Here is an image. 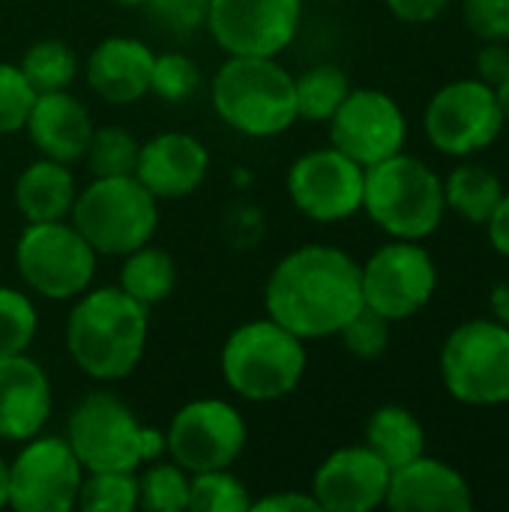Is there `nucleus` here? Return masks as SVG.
<instances>
[{
	"instance_id": "obj_1",
	"label": "nucleus",
	"mask_w": 509,
	"mask_h": 512,
	"mask_svg": "<svg viewBox=\"0 0 509 512\" xmlns=\"http://www.w3.org/2000/svg\"><path fill=\"white\" fill-rule=\"evenodd\" d=\"M264 306L267 318L303 342L336 336L366 306L360 264L330 243L297 246L273 267Z\"/></svg>"
},
{
	"instance_id": "obj_2",
	"label": "nucleus",
	"mask_w": 509,
	"mask_h": 512,
	"mask_svg": "<svg viewBox=\"0 0 509 512\" xmlns=\"http://www.w3.org/2000/svg\"><path fill=\"white\" fill-rule=\"evenodd\" d=\"M147 306L120 285L78 294L66 321V351L93 381L129 378L147 351Z\"/></svg>"
},
{
	"instance_id": "obj_3",
	"label": "nucleus",
	"mask_w": 509,
	"mask_h": 512,
	"mask_svg": "<svg viewBox=\"0 0 509 512\" xmlns=\"http://www.w3.org/2000/svg\"><path fill=\"white\" fill-rule=\"evenodd\" d=\"M366 216L393 240H429L447 216L444 177L411 153H396L366 168Z\"/></svg>"
},
{
	"instance_id": "obj_4",
	"label": "nucleus",
	"mask_w": 509,
	"mask_h": 512,
	"mask_svg": "<svg viewBox=\"0 0 509 512\" xmlns=\"http://www.w3.org/2000/svg\"><path fill=\"white\" fill-rule=\"evenodd\" d=\"M213 108L240 135L273 138L291 129L297 117L294 75L276 57H240L228 60L213 75Z\"/></svg>"
},
{
	"instance_id": "obj_5",
	"label": "nucleus",
	"mask_w": 509,
	"mask_h": 512,
	"mask_svg": "<svg viewBox=\"0 0 509 512\" xmlns=\"http://www.w3.org/2000/svg\"><path fill=\"white\" fill-rule=\"evenodd\" d=\"M306 345L273 318L240 324L222 345L219 366L225 384L246 402H279L306 375Z\"/></svg>"
},
{
	"instance_id": "obj_6",
	"label": "nucleus",
	"mask_w": 509,
	"mask_h": 512,
	"mask_svg": "<svg viewBox=\"0 0 509 512\" xmlns=\"http://www.w3.org/2000/svg\"><path fill=\"white\" fill-rule=\"evenodd\" d=\"M66 444L87 471H138L165 453V435L138 423L132 408L105 390L87 393L66 420Z\"/></svg>"
},
{
	"instance_id": "obj_7",
	"label": "nucleus",
	"mask_w": 509,
	"mask_h": 512,
	"mask_svg": "<svg viewBox=\"0 0 509 512\" xmlns=\"http://www.w3.org/2000/svg\"><path fill=\"white\" fill-rule=\"evenodd\" d=\"M69 216L96 255L117 258L150 243L159 228L156 198L135 174L93 177V183L75 195Z\"/></svg>"
},
{
	"instance_id": "obj_8",
	"label": "nucleus",
	"mask_w": 509,
	"mask_h": 512,
	"mask_svg": "<svg viewBox=\"0 0 509 512\" xmlns=\"http://www.w3.org/2000/svg\"><path fill=\"white\" fill-rule=\"evenodd\" d=\"M441 381L468 408L509 405V327L489 318L462 321L441 345Z\"/></svg>"
},
{
	"instance_id": "obj_9",
	"label": "nucleus",
	"mask_w": 509,
	"mask_h": 512,
	"mask_svg": "<svg viewBox=\"0 0 509 512\" xmlns=\"http://www.w3.org/2000/svg\"><path fill=\"white\" fill-rule=\"evenodd\" d=\"M15 267L39 297L75 300L93 282L96 252L72 222H27L15 243Z\"/></svg>"
},
{
	"instance_id": "obj_10",
	"label": "nucleus",
	"mask_w": 509,
	"mask_h": 512,
	"mask_svg": "<svg viewBox=\"0 0 509 512\" xmlns=\"http://www.w3.org/2000/svg\"><path fill=\"white\" fill-rule=\"evenodd\" d=\"M504 114L492 84L474 78H456L438 87L423 111V129L429 144L453 159H471L489 150L504 135Z\"/></svg>"
},
{
	"instance_id": "obj_11",
	"label": "nucleus",
	"mask_w": 509,
	"mask_h": 512,
	"mask_svg": "<svg viewBox=\"0 0 509 512\" xmlns=\"http://www.w3.org/2000/svg\"><path fill=\"white\" fill-rule=\"evenodd\" d=\"M363 303L393 321L423 312L438 291V264L420 240H390L360 264Z\"/></svg>"
},
{
	"instance_id": "obj_12",
	"label": "nucleus",
	"mask_w": 509,
	"mask_h": 512,
	"mask_svg": "<svg viewBox=\"0 0 509 512\" xmlns=\"http://www.w3.org/2000/svg\"><path fill=\"white\" fill-rule=\"evenodd\" d=\"M165 450L189 474L231 468L246 450V423L225 399H195L171 417Z\"/></svg>"
},
{
	"instance_id": "obj_13",
	"label": "nucleus",
	"mask_w": 509,
	"mask_h": 512,
	"mask_svg": "<svg viewBox=\"0 0 509 512\" xmlns=\"http://www.w3.org/2000/svg\"><path fill=\"white\" fill-rule=\"evenodd\" d=\"M84 468L66 438L36 435L9 462V507L18 512H69L78 507Z\"/></svg>"
},
{
	"instance_id": "obj_14",
	"label": "nucleus",
	"mask_w": 509,
	"mask_h": 512,
	"mask_svg": "<svg viewBox=\"0 0 509 512\" xmlns=\"http://www.w3.org/2000/svg\"><path fill=\"white\" fill-rule=\"evenodd\" d=\"M363 180L366 168L357 165L342 150L318 147L306 150L288 168L291 204L312 222H345L363 210Z\"/></svg>"
},
{
	"instance_id": "obj_15",
	"label": "nucleus",
	"mask_w": 509,
	"mask_h": 512,
	"mask_svg": "<svg viewBox=\"0 0 509 512\" xmlns=\"http://www.w3.org/2000/svg\"><path fill=\"white\" fill-rule=\"evenodd\" d=\"M303 18V0H210L207 30L225 54L276 57L282 54Z\"/></svg>"
},
{
	"instance_id": "obj_16",
	"label": "nucleus",
	"mask_w": 509,
	"mask_h": 512,
	"mask_svg": "<svg viewBox=\"0 0 509 512\" xmlns=\"http://www.w3.org/2000/svg\"><path fill=\"white\" fill-rule=\"evenodd\" d=\"M327 123L330 144L363 168L402 153L408 141V117L402 105L390 93L372 87L351 90Z\"/></svg>"
},
{
	"instance_id": "obj_17",
	"label": "nucleus",
	"mask_w": 509,
	"mask_h": 512,
	"mask_svg": "<svg viewBox=\"0 0 509 512\" xmlns=\"http://www.w3.org/2000/svg\"><path fill=\"white\" fill-rule=\"evenodd\" d=\"M387 462L366 444L330 453L312 480V498L327 512H372L384 507L390 486Z\"/></svg>"
},
{
	"instance_id": "obj_18",
	"label": "nucleus",
	"mask_w": 509,
	"mask_h": 512,
	"mask_svg": "<svg viewBox=\"0 0 509 512\" xmlns=\"http://www.w3.org/2000/svg\"><path fill=\"white\" fill-rule=\"evenodd\" d=\"M210 171L207 147L186 132H159L138 147L135 177L159 201L192 195Z\"/></svg>"
},
{
	"instance_id": "obj_19",
	"label": "nucleus",
	"mask_w": 509,
	"mask_h": 512,
	"mask_svg": "<svg viewBox=\"0 0 509 512\" xmlns=\"http://www.w3.org/2000/svg\"><path fill=\"white\" fill-rule=\"evenodd\" d=\"M384 507L393 512H468L474 507V489L459 468L423 453L390 474Z\"/></svg>"
},
{
	"instance_id": "obj_20",
	"label": "nucleus",
	"mask_w": 509,
	"mask_h": 512,
	"mask_svg": "<svg viewBox=\"0 0 509 512\" xmlns=\"http://www.w3.org/2000/svg\"><path fill=\"white\" fill-rule=\"evenodd\" d=\"M51 417V381L27 354L0 357V441L24 444Z\"/></svg>"
},
{
	"instance_id": "obj_21",
	"label": "nucleus",
	"mask_w": 509,
	"mask_h": 512,
	"mask_svg": "<svg viewBox=\"0 0 509 512\" xmlns=\"http://www.w3.org/2000/svg\"><path fill=\"white\" fill-rule=\"evenodd\" d=\"M24 129L42 156L72 165L84 159L96 126L81 99H75L69 90H54V93H36Z\"/></svg>"
},
{
	"instance_id": "obj_22",
	"label": "nucleus",
	"mask_w": 509,
	"mask_h": 512,
	"mask_svg": "<svg viewBox=\"0 0 509 512\" xmlns=\"http://www.w3.org/2000/svg\"><path fill=\"white\" fill-rule=\"evenodd\" d=\"M153 51L141 39L108 36L87 57V84L90 90L111 105H132L150 93Z\"/></svg>"
},
{
	"instance_id": "obj_23",
	"label": "nucleus",
	"mask_w": 509,
	"mask_h": 512,
	"mask_svg": "<svg viewBox=\"0 0 509 512\" xmlns=\"http://www.w3.org/2000/svg\"><path fill=\"white\" fill-rule=\"evenodd\" d=\"M12 195L27 222H57L72 213L78 189L69 165L42 156L18 174Z\"/></svg>"
},
{
	"instance_id": "obj_24",
	"label": "nucleus",
	"mask_w": 509,
	"mask_h": 512,
	"mask_svg": "<svg viewBox=\"0 0 509 512\" xmlns=\"http://www.w3.org/2000/svg\"><path fill=\"white\" fill-rule=\"evenodd\" d=\"M363 444L378 453L390 471H396L426 453V429L420 417L405 405H381L366 423Z\"/></svg>"
},
{
	"instance_id": "obj_25",
	"label": "nucleus",
	"mask_w": 509,
	"mask_h": 512,
	"mask_svg": "<svg viewBox=\"0 0 509 512\" xmlns=\"http://www.w3.org/2000/svg\"><path fill=\"white\" fill-rule=\"evenodd\" d=\"M504 183L501 177L480 165V162H459L447 177H444V201L447 210H453L459 219L471 225H486L489 216L495 213L498 201L504 198Z\"/></svg>"
},
{
	"instance_id": "obj_26",
	"label": "nucleus",
	"mask_w": 509,
	"mask_h": 512,
	"mask_svg": "<svg viewBox=\"0 0 509 512\" xmlns=\"http://www.w3.org/2000/svg\"><path fill=\"white\" fill-rule=\"evenodd\" d=\"M132 300H138L141 306H156L165 297H171L174 285H177V264L174 258L159 249V246H138L135 252L123 255V267H120V282H117Z\"/></svg>"
},
{
	"instance_id": "obj_27",
	"label": "nucleus",
	"mask_w": 509,
	"mask_h": 512,
	"mask_svg": "<svg viewBox=\"0 0 509 512\" xmlns=\"http://www.w3.org/2000/svg\"><path fill=\"white\" fill-rule=\"evenodd\" d=\"M351 93V78L336 63H318L294 78V96H297V117L312 123H327L336 108Z\"/></svg>"
},
{
	"instance_id": "obj_28",
	"label": "nucleus",
	"mask_w": 509,
	"mask_h": 512,
	"mask_svg": "<svg viewBox=\"0 0 509 512\" xmlns=\"http://www.w3.org/2000/svg\"><path fill=\"white\" fill-rule=\"evenodd\" d=\"M18 69L36 93L69 90L78 75V54L60 39H39L21 54Z\"/></svg>"
},
{
	"instance_id": "obj_29",
	"label": "nucleus",
	"mask_w": 509,
	"mask_h": 512,
	"mask_svg": "<svg viewBox=\"0 0 509 512\" xmlns=\"http://www.w3.org/2000/svg\"><path fill=\"white\" fill-rule=\"evenodd\" d=\"M84 512L138 510V477L135 471H87L78 492Z\"/></svg>"
},
{
	"instance_id": "obj_30",
	"label": "nucleus",
	"mask_w": 509,
	"mask_h": 512,
	"mask_svg": "<svg viewBox=\"0 0 509 512\" xmlns=\"http://www.w3.org/2000/svg\"><path fill=\"white\" fill-rule=\"evenodd\" d=\"M252 498L243 480L228 468L189 474V510L192 512H249Z\"/></svg>"
},
{
	"instance_id": "obj_31",
	"label": "nucleus",
	"mask_w": 509,
	"mask_h": 512,
	"mask_svg": "<svg viewBox=\"0 0 509 512\" xmlns=\"http://www.w3.org/2000/svg\"><path fill=\"white\" fill-rule=\"evenodd\" d=\"M138 507L147 512L189 510V471H183L177 462L150 465L138 477Z\"/></svg>"
},
{
	"instance_id": "obj_32",
	"label": "nucleus",
	"mask_w": 509,
	"mask_h": 512,
	"mask_svg": "<svg viewBox=\"0 0 509 512\" xmlns=\"http://www.w3.org/2000/svg\"><path fill=\"white\" fill-rule=\"evenodd\" d=\"M138 147L141 144L126 129L102 126V129H93L84 159L93 177H123V174H135Z\"/></svg>"
},
{
	"instance_id": "obj_33",
	"label": "nucleus",
	"mask_w": 509,
	"mask_h": 512,
	"mask_svg": "<svg viewBox=\"0 0 509 512\" xmlns=\"http://www.w3.org/2000/svg\"><path fill=\"white\" fill-rule=\"evenodd\" d=\"M36 327L39 318L33 300L18 288L0 285V357L27 354L36 339Z\"/></svg>"
},
{
	"instance_id": "obj_34",
	"label": "nucleus",
	"mask_w": 509,
	"mask_h": 512,
	"mask_svg": "<svg viewBox=\"0 0 509 512\" xmlns=\"http://www.w3.org/2000/svg\"><path fill=\"white\" fill-rule=\"evenodd\" d=\"M198 81H201V72L192 57L180 51H165L153 57L150 93H156L162 102H171V105L186 102L198 90Z\"/></svg>"
},
{
	"instance_id": "obj_35",
	"label": "nucleus",
	"mask_w": 509,
	"mask_h": 512,
	"mask_svg": "<svg viewBox=\"0 0 509 512\" xmlns=\"http://www.w3.org/2000/svg\"><path fill=\"white\" fill-rule=\"evenodd\" d=\"M336 336L342 339L348 354L360 360H378L390 348V321L375 309L363 306Z\"/></svg>"
},
{
	"instance_id": "obj_36",
	"label": "nucleus",
	"mask_w": 509,
	"mask_h": 512,
	"mask_svg": "<svg viewBox=\"0 0 509 512\" xmlns=\"http://www.w3.org/2000/svg\"><path fill=\"white\" fill-rule=\"evenodd\" d=\"M33 102L36 90L24 78L18 63H0V135L21 132Z\"/></svg>"
},
{
	"instance_id": "obj_37",
	"label": "nucleus",
	"mask_w": 509,
	"mask_h": 512,
	"mask_svg": "<svg viewBox=\"0 0 509 512\" xmlns=\"http://www.w3.org/2000/svg\"><path fill=\"white\" fill-rule=\"evenodd\" d=\"M462 21L480 42H509V0H462Z\"/></svg>"
},
{
	"instance_id": "obj_38",
	"label": "nucleus",
	"mask_w": 509,
	"mask_h": 512,
	"mask_svg": "<svg viewBox=\"0 0 509 512\" xmlns=\"http://www.w3.org/2000/svg\"><path fill=\"white\" fill-rule=\"evenodd\" d=\"M147 9L156 24L177 36H189L192 30L207 24L210 0H147Z\"/></svg>"
},
{
	"instance_id": "obj_39",
	"label": "nucleus",
	"mask_w": 509,
	"mask_h": 512,
	"mask_svg": "<svg viewBox=\"0 0 509 512\" xmlns=\"http://www.w3.org/2000/svg\"><path fill=\"white\" fill-rule=\"evenodd\" d=\"M509 75V42H483L477 51V78L498 87Z\"/></svg>"
},
{
	"instance_id": "obj_40",
	"label": "nucleus",
	"mask_w": 509,
	"mask_h": 512,
	"mask_svg": "<svg viewBox=\"0 0 509 512\" xmlns=\"http://www.w3.org/2000/svg\"><path fill=\"white\" fill-rule=\"evenodd\" d=\"M384 3L405 24H429V21L441 18L453 0H384Z\"/></svg>"
},
{
	"instance_id": "obj_41",
	"label": "nucleus",
	"mask_w": 509,
	"mask_h": 512,
	"mask_svg": "<svg viewBox=\"0 0 509 512\" xmlns=\"http://www.w3.org/2000/svg\"><path fill=\"white\" fill-rule=\"evenodd\" d=\"M312 492H273L261 501H252L249 512H318Z\"/></svg>"
},
{
	"instance_id": "obj_42",
	"label": "nucleus",
	"mask_w": 509,
	"mask_h": 512,
	"mask_svg": "<svg viewBox=\"0 0 509 512\" xmlns=\"http://www.w3.org/2000/svg\"><path fill=\"white\" fill-rule=\"evenodd\" d=\"M483 228H486V234H489L492 249H495L501 258H507L509 261V192H504V198L498 201L495 213L489 216V222H486Z\"/></svg>"
},
{
	"instance_id": "obj_43",
	"label": "nucleus",
	"mask_w": 509,
	"mask_h": 512,
	"mask_svg": "<svg viewBox=\"0 0 509 512\" xmlns=\"http://www.w3.org/2000/svg\"><path fill=\"white\" fill-rule=\"evenodd\" d=\"M489 309H492V318H495V321H501V324H507L509 327V285L507 282H498V285H492V291H489Z\"/></svg>"
},
{
	"instance_id": "obj_44",
	"label": "nucleus",
	"mask_w": 509,
	"mask_h": 512,
	"mask_svg": "<svg viewBox=\"0 0 509 512\" xmlns=\"http://www.w3.org/2000/svg\"><path fill=\"white\" fill-rule=\"evenodd\" d=\"M495 93H498V105H501V114H504V123L509 126V75L495 87Z\"/></svg>"
},
{
	"instance_id": "obj_45",
	"label": "nucleus",
	"mask_w": 509,
	"mask_h": 512,
	"mask_svg": "<svg viewBox=\"0 0 509 512\" xmlns=\"http://www.w3.org/2000/svg\"><path fill=\"white\" fill-rule=\"evenodd\" d=\"M9 507V465L0 459V510Z\"/></svg>"
},
{
	"instance_id": "obj_46",
	"label": "nucleus",
	"mask_w": 509,
	"mask_h": 512,
	"mask_svg": "<svg viewBox=\"0 0 509 512\" xmlns=\"http://www.w3.org/2000/svg\"><path fill=\"white\" fill-rule=\"evenodd\" d=\"M120 6H147V0H114Z\"/></svg>"
}]
</instances>
